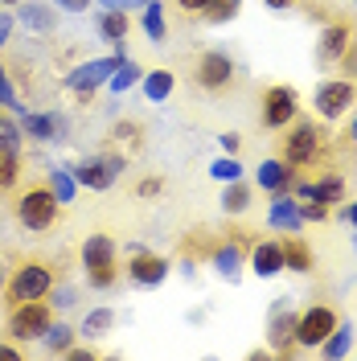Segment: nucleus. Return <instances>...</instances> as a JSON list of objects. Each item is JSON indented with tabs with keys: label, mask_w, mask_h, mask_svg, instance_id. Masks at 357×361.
<instances>
[{
	"label": "nucleus",
	"mask_w": 357,
	"mask_h": 361,
	"mask_svg": "<svg viewBox=\"0 0 357 361\" xmlns=\"http://www.w3.org/2000/svg\"><path fill=\"white\" fill-rule=\"evenodd\" d=\"M284 144H279V160L291 164L300 177H304V169H333V157H337V144L329 140V132L316 123V119H304V115H296L288 128H284Z\"/></svg>",
	"instance_id": "f257e3e1"
},
{
	"label": "nucleus",
	"mask_w": 357,
	"mask_h": 361,
	"mask_svg": "<svg viewBox=\"0 0 357 361\" xmlns=\"http://www.w3.org/2000/svg\"><path fill=\"white\" fill-rule=\"evenodd\" d=\"M13 214H17V226H21V230H29V234H45V230L58 226L62 202L54 197L49 180H33V185H25L21 193H17Z\"/></svg>",
	"instance_id": "f03ea898"
},
{
	"label": "nucleus",
	"mask_w": 357,
	"mask_h": 361,
	"mask_svg": "<svg viewBox=\"0 0 357 361\" xmlns=\"http://www.w3.org/2000/svg\"><path fill=\"white\" fill-rule=\"evenodd\" d=\"M54 288V263L49 259H17V267L8 271V283H4V308H17L25 300H42Z\"/></svg>",
	"instance_id": "7ed1b4c3"
},
{
	"label": "nucleus",
	"mask_w": 357,
	"mask_h": 361,
	"mask_svg": "<svg viewBox=\"0 0 357 361\" xmlns=\"http://www.w3.org/2000/svg\"><path fill=\"white\" fill-rule=\"evenodd\" d=\"M78 259H83V275H87L90 288L107 292V288L119 283V259H115L111 234H90L83 243V250H78Z\"/></svg>",
	"instance_id": "20e7f679"
},
{
	"label": "nucleus",
	"mask_w": 357,
	"mask_h": 361,
	"mask_svg": "<svg viewBox=\"0 0 357 361\" xmlns=\"http://www.w3.org/2000/svg\"><path fill=\"white\" fill-rule=\"evenodd\" d=\"M49 320H54V304H49V295L42 300H25L17 308H8V337L25 345V341H42L45 329H49Z\"/></svg>",
	"instance_id": "39448f33"
},
{
	"label": "nucleus",
	"mask_w": 357,
	"mask_h": 361,
	"mask_svg": "<svg viewBox=\"0 0 357 361\" xmlns=\"http://www.w3.org/2000/svg\"><path fill=\"white\" fill-rule=\"evenodd\" d=\"M250 247H255V230H238V226H230L222 238H214L210 263L218 267V275H226V279H238V271H243Z\"/></svg>",
	"instance_id": "423d86ee"
},
{
	"label": "nucleus",
	"mask_w": 357,
	"mask_h": 361,
	"mask_svg": "<svg viewBox=\"0 0 357 361\" xmlns=\"http://www.w3.org/2000/svg\"><path fill=\"white\" fill-rule=\"evenodd\" d=\"M128 58H123V49H115L111 58H95V62H83L78 70H70L66 74V90H74L83 103H90L95 99V90L107 87V78H111L115 70L123 66Z\"/></svg>",
	"instance_id": "0eeeda50"
},
{
	"label": "nucleus",
	"mask_w": 357,
	"mask_h": 361,
	"mask_svg": "<svg viewBox=\"0 0 357 361\" xmlns=\"http://www.w3.org/2000/svg\"><path fill=\"white\" fill-rule=\"evenodd\" d=\"M234 74H238V66L226 49H205L198 58V66H193V82L210 94H222V90L234 87Z\"/></svg>",
	"instance_id": "6e6552de"
},
{
	"label": "nucleus",
	"mask_w": 357,
	"mask_h": 361,
	"mask_svg": "<svg viewBox=\"0 0 357 361\" xmlns=\"http://www.w3.org/2000/svg\"><path fill=\"white\" fill-rule=\"evenodd\" d=\"M296 115H300V94H296V87H284V82H275V87L263 90L259 123H263L267 132H284V128H288Z\"/></svg>",
	"instance_id": "1a4fd4ad"
},
{
	"label": "nucleus",
	"mask_w": 357,
	"mask_h": 361,
	"mask_svg": "<svg viewBox=\"0 0 357 361\" xmlns=\"http://www.w3.org/2000/svg\"><path fill=\"white\" fill-rule=\"evenodd\" d=\"M357 21L353 17H345V13H337V17H325V25H320V37H316V66H333V62H341V54H345V45H349V37H353Z\"/></svg>",
	"instance_id": "9d476101"
},
{
	"label": "nucleus",
	"mask_w": 357,
	"mask_h": 361,
	"mask_svg": "<svg viewBox=\"0 0 357 361\" xmlns=\"http://www.w3.org/2000/svg\"><path fill=\"white\" fill-rule=\"evenodd\" d=\"M357 103V82L353 78H329V82H320L313 94V107L320 119H341V115H349Z\"/></svg>",
	"instance_id": "9b49d317"
},
{
	"label": "nucleus",
	"mask_w": 357,
	"mask_h": 361,
	"mask_svg": "<svg viewBox=\"0 0 357 361\" xmlns=\"http://www.w3.org/2000/svg\"><path fill=\"white\" fill-rule=\"evenodd\" d=\"M123 164H128V157H119V152H95V157L74 164V180L99 193V189H111L115 180H119Z\"/></svg>",
	"instance_id": "f8f14e48"
},
{
	"label": "nucleus",
	"mask_w": 357,
	"mask_h": 361,
	"mask_svg": "<svg viewBox=\"0 0 357 361\" xmlns=\"http://www.w3.org/2000/svg\"><path fill=\"white\" fill-rule=\"evenodd\" d=\"M296 324H300V312L288 308V295H279V300L271 304V324H267V341H271V353H275V357H291V353L300 349Z\"/></svg>",
	"instance_id": "ddd939ff"
},
{
	"label": "nucleus",
	"mask_w": 357,
	"mask_h": 361,
	"mask_svg": "<svg viewBox=\"0 0 357 361\" xmlns=\"http://www.w3.org/2000/svg\"><path fill=\"white\" fill-rule=\"evenodd\" d=\"M337 320H341V312H337L333 304H313V308H304V312H300V324H296L300 349H320L325 337L337 329Z\"/></svg>",
	"instance_id": "4468645a"
},
{
	"label": "nucleus",
	"mask_w": 357,
	"mask_h": 361,
	"mask_svg": "<svg viewBox=\"0 0 357 361\" xmlns=\"http://www.w3.org/2000/svg\"><path fill=\"white\" fill-rule=\"evenodd\" d=\"M169 259L164 255H152V250L144 247H128V267H123V275L132 279L135 288H157V283H164L169 279Z\"/></svg>",
	"instance_id": "2eb2a0df"
},
{
	"label": "nucleus",
	"mask_w": 357,
	"mask_h": 361,
	"mask_svg": "<svg viewBox=\"0 0 357 361\" xmlns=\"http://www.w3.org/2000/svg\"><path fill=\"white\" fill-rule=\"evenodd\" d=\"M255 180H259V189H263V193L279 197V193H296V180H300V173L275 157V160H263V164H259Z\"/></svg>",
	"instance_id": "dca6fc26"
},
{
	"label": "nucleus",
	"mask_w": 357,
	"mask_h": 361,
	"mask_svg": "<svg viewBox=\"0 0 357 361\" xmlns=\"http://www.w3.org/2000/svg\"><path fill=\"white\" fill-rule=\"evenodd\" d=\"M246 263H250L255 275H263V279L279 275V271H284V247H279V238H255V247H250V255H246Z\"/></svg>",
	"instance_id": "f3484780"
},
{
	"label": "nucleus",
	"mask_w": 357,
	"mask_h": 361,
	"mask_svg": "<svg viewBox=\"0 0 357 361\" xmlns=\"http://www.w3.org/2000/svg\"><path fill=\"white\" fill-rule=\"evenodd\" d=\"M267 226L271 230H300L304 226V214H300V197L296 193H279L271 197V209H267Z\"/></svg>",
	"instance_id": "a211bd4d"
},
{
	"label": "nucleus",
	"mask_w": 357,
	"mask_h": 361,
	"mask_svg": "<svg viewBox=\"0 0 357 361\" xmlns=\"http://www.w3.org/2000/svg\"><path fill=\"white\" fill-rule=\"evenodd\" d=\"M279 247H284V271H296V275H308V271L316 267V255L313 247L300 238V230H291V234H284L279 238Z\"/></svg>",
	"instance_id": "6ab92c4d"
},
{
	"label": "nucleus",
	"mask_w": 357,
	"mask_h": 361,
	"mask_svg": "<svg viewBox=\"0 0 357 361\" xmlns=\"http://www.w3.org/2000/svg\"><path fill=\"white\" fill-rule=\"evenodd\" d=\"M21 132L25 135H33V140H66V119L58 111H49V115H21Z\"/></svg>",
	"instance_id": "aec40b11"
},
{
	"label": "nucleus",
	"mask_w": 357,
	"mask_h": 361,
	"mask_svg": "<svg viewBox=\"0 0 357 361\" xmlns=\"http://www.w3.org/2000/svg\"><path fill=\"white\" fill-rule=\"evenodd\" d=\"M128 33H132V17H128L123 8H107V13H99V37H103V42H111L115 49H123Z\"/></svg>",
	"instance_id": "412c9836"
},
{
	"label": "nucleus",
	"mask_w": 357,
	"mask_h": 361,
	"mask_svg": "<svg viewBox=\"0 0 357 361\" xmlns=\"http://www.w3.org/2000/svg\"><path fill=\"white\" fill-rule=\"evenodd\" d=\"M222 209L230 214V218H238V214H246V209H250V185H246L243 177H238V180H226Z\"/></svg>",
	"instance_id": "4be33fe9"
},
{
	"label": "nucleus",
	"mask_w": 357,
	"mask_h": 361,
	"mask_svg": "<svg viewBox=\"0 0 357 361\" xmlns=\"http://www.w3.org/2000/svg\"><path fill=\"white\" fill-rule=\"evenodd\" d=\"M74 337H78V329H70L66 320H49V329H45L42 345L49 349V353H58V357H66V349L74 345Z\"/></svg>",
	"instance_id": "5701e85b"
},
{
	"label": "nucleus",
	"mask_w": 357,
	"mask_h": 361,
	"mask_svg": "<svg viewBox=\"0 0 357 361\" xmlns=\"http://www.w3.org/2000/svg\"><path fill=\"white\" fill-rule=\"evenodd\" d=\"M349 345H353V329H349L345 320H337V329L325 337L320 353H325V357H345V353H349Z\"/></svg>",
	"instance_id": "b1692460"
},
{
	"label": "nucleus",
	"mask_w": 357,
	"mask_h": 361,
	"mask_svg": "<svg viewBox=\"0 0 357 361\" xmlns=\"http://www.w3.org/2000/svg\"><path fill=\"white\" fill-rule=\"evenodd\" d=\"M177 87V78H173V70H152L148 78H144V94L152 99V103H164L169 94Z\"/></svg>",
	"instance_id": "393cba45"
},
{
	"label": "nucleus",
	"mask_w": 357,
	"mask_h": 361,
	"mask_svg": "<svg viewBox=\"0 0 357 361\" xmlns=\"http://www.w3.org/2000/svg\"><path fill=\"white\" fill-rule=\"evenodd\" d=\"M140 21H144V33H148L152 42H164L169 21H164V4H160V0H148V4H144V17H140Z\"/></svg>",
	"instance_id": "a878e982"
},
{
	"label": "nucleus",
	"mask_w": 357,
	"mask_h": 361,
	"mask_svg": "<svg viewBox=\"0 0 357 361\" xmlns=\"http://www.w3.org/2000/svg\"><path fill=\"white\" fill-rule=\"evenodd\" d=\"M115 324V312L111 308H95V312H87V320H83V329H78V337H87V341H99L107 329Z\"/></svg>",
	"instance_id": "bb28decb"
},
{
	"label": "nucleus",
	"mask_w": 357,
	"mask_h": 361,
	"mask_svg": "<svg viewBox=\"0 0 357 361\" xmlns=\"http://www.w3.org/2000/svg\"><path fill=\"white\" fill-rule=\"evenodd\" d=\"M21 21L29 25V29H42V33H54V8H45V4H25L21 0Z\"/></svg>",
	"instance_id": "cd10ccee"
},
{
	"label": "nucleus",
	"mask_w": 357,
	"mask_h": 361,
	"mask_svg": "<svg viewBox=\"0 0 357 361\" xmlns=\"http://www.w3.org/2000/svg\"><path fill=\"white\" fill-rule=\"evenodd\" d=\"M238 8H243V0H210V4H205V13H201V21L226 25V21H234V17H238Z\"/></svg>",
	"instance_id": "c85d7f7f"
},
{
	"label": "nucleus",
	"mask_w": 357,
	"mask_h": 361,
	"mask_svg": "<svg viewBox=\"0 0 357 361\" xmlns=\"http://www.w3.org/2000/svg\"><path fill=\"white\" fill-rule=\"evenodd\" d=\"M21 180V152H0V193L17 189Z\"/></svg>",
	"instance_id": "c756f323"
},
{
	"label": "nucleus",
	"mask_w": 357,
	"mask_h": 361,
	"mask_svg": "<svg viewBox=\"0 0 357 361\" xmlns=\"http://www.w3.org/2000/svg\"><path fill=\"white\" fill-rule=\"evenodd\" d=\"M135 82H140V66H135V62H123V66L115 70L111 78H107V87H111L115 94H123V90L135 87Z\"/></svg>",
	"instance_id": "7c9ffc66"
},
{
	"label": "nucleus",
	"mask_w": 357,
	"mask_h": 361,
	"mask_svg": "<svg viewBox=\"0 0 357 361\" xmlns=\"http://www.w3.org/2000/svg\"><path fill=\"white\" fill-rule=\"evenodd\" d=\"M49 189H54V197H58L62 205L74 202V177L62 173V169H54V173H49Z\"/></svg>",
	"instance_id": "2f4dec72"
},
{
	"label": "nucleus",
	"mask_w": 357,
	"mask_h": 361,
	"mask_svg": "<svg viewBox=\"0 0 357 361\" xmlns=\"http://www.w3.org/2000/svg\"><path fill=\"white\" fill-rule=\"evenodd\" d=\"M0 152H21V128L0 119Z\"/></svg>",
	"instance_id": "473e14b6"
},
{
	"label": "nucleus",
	"mask_w": 357,
	"mask_h": 361,
	"mask_svg": "<svg viewBox=\"0 0 357 361\" xmlns=\"http://www.w3.org/2000/svg\"><path fill=\"white\" fill-rule=\"evenodd\" d=\"M341 78H353L357 82V29H353V37H349V45H345V54H341Z\"/></svg>",
	"instance_id": "72a5a7b5"
},
{
	"label": "nucleus",
	"mask_w": 357,
	"mask_h": 361,
	"mask_svg": "<svg viewBox=\"0 0 357 361\" xmlns=\"http://www.w3.org/2000/svg\"><path fill=\"white\" fill-rule=\"evenodd\" d=\"M210 173H214L218 180H238V177H243V164H238L234 157H222V160H214V164H210Z\"/></svg>",
	"instance_id": "f704fd0d"
},
{
	"label": "nucleus",
	"mask_w": 357,
	"mask_h": 361,
	"mask_svg": "<svg viewBox=\"0 0 357 361\" xmlns=\"http://www.w3.org/2000/svg\"><path fill=\"white\" fill-rule=\"evenodd\" d=\"M0 107H8V111H21V99H17V90L8 82V70L0 62Z\"/></svg>",
	"instance_id": "c9c22d12"
},
{
	"label": "nucleus",
	"mask_w": 357,
	"mask_h": 361,
	"mask_svg": "<svg viewBox=\"0 0 357 361\" xmlns=\"http://www.w3.org/2000/svg\"><path fill=\"white\" fill-rule=\"evenodd\" d=\"M140 132H144L140 123H132V119H119V123L111 128V140H119V144H140Z\"/></svg>",
	"instance_id": "e433bc0d"
},
{
	"label": "nucleus",
	"mask_w": 357,
	"mask_h": 361,
	"mask_svg": "<svg viewBox=\"0 0 357 361\" xmlns=\"http://www.w3.org/2000/svg\"><path fill=\"white\" fill-rule=\"evenodd\" d=\"M300 214H304V222H329V205L325 202H300Z\"/></svg>",
	"instance_id": "4c0bfd02"
},
{
	"label": "nucleus",
	"mask_w": 357,
	"mask_h": 361,
	"mask_svg": "<svg viewBox=\"0 0 357 361\" xmlns=\"http://www.w3.org/2000/svg\"><path fill=\"white\" fill-rule=\"evenodd\" d=\"M74 300H78V292H74L70 283H66V288H58V283L49 288V304H54V308H70Z\"/></svg>",
	"instance_id": "58836bf2"
},
{
	"label": "nucleus",
	"mask_w": 357,
	"mask_h": 361,
	"mask_svg": "<svg viewBox=\"0 0 357 361\" xmlns=\"http://www.w3.org/2000/svg\"><path fill=\"white\" fill-rule=\"evenodd\" d=\"M135 193H140V197H160V193H164V180L160 177H144L140 185H135Z\"/></svg>",
	"instance_id": "ea45409f"
},
{
	"label": "nucleus",
	"mask_w": 357,
	"mask_h": 361,
	"mask_svg": "<svg viewBox=\"0 0 357 361\" xmlns=\"http://www.w3.org/2000/svg\"><path fill=\"white\" fill-rule=\"evenodd\" d=\"M173 4H177L181 13H185V17H201V13H205V4H210V0H173Z\"/></svg>",
	"instance_id": "a19ab883"
},
{
	"label": "nucleus",
	"mask_w": 357,
	"mask_h": 361,
	"mask_svg": "<svg viewBox=\"0 0 357 361\" xmlns=\"http://www.w3.org/2000/svg\"><path fill=\"white\" fill-rule=\"evenodd\" d=\"M337 148H357V111L349 115V128H345V135H341V144Z\"/></svg>",
	"instance_id": "79ce46f5"
},
{
	"label": "nucleus",
	"mask_w": 357,
	"mask_h": 361,
	"mask_svg": "<svg viewBox=\"0 0 357 361\" xmlns=\"http://www.w3.org/2000/svg\"><path fill=\"white\" fill-rule=\"evenodd\" d=\"M218 140H222L226 157H238V148H243V140H238V132H222V135H218Z\"/></svg>",
	"instance_id": "37998d69"
},
{
	"label": "nucleus",
	"mask_w": 357,
	"mask_h": 361,
	"mask_svg": "<svg viewBox=\"0 0 357 361\" xmlns=\"http://www.w3.org/2000/svg\"><path fill=\"white\" fill-rule=\"evenodd\" d=\"M21 357V345L17 341H0V361H17Z\"/></svg>",
	"instance_id": "c03bdc74"
},
{
	"label": "nucleus",
	"mask_w": 357,
	"mask_h": 361,
	"mask_svg": "<svg viewBox=\"0 0 357 361\" xmlns=\"http://www.w3.org/2000/svg\"><path fill=\"white\" fill-rule=\"evenodd\" d=\"M8 33H13V17L0 13V49H4V42H8Z\"/></svg>",
	"instance_id": "a18cd8bd"
},
{
	"label": "nucleus",
	"mask_w": 357,
	"mask_h": 361,
	"mask_svg": "<svg viewBox=\"0 0 357 361\" xmlns=\"http://www.w3.org/2000/svg\"><path fill=\"white\" fill-rule=\"evenodd\" d=\"M99 4H107V8H123V13H128V8H135V4H148V0H99Z\"/></svg>",
	"instance_id": "49530a36"
},
{
	"label": "nucleus",
	"mask_w": 357,
	"mask_h": 361,
	"mask_svg": "<svg viewBox=\"0 0 357 361\" xmlns=\"http://www.w3.org/2000/svg\"><path fill=\"white\" fill-rule=\"evenodd\" d=\"M66 357H70V361H95V349H74V345H70Z\"/></svg>",
	"instance_id": "de8ad7c7"
},
{
	"label": "nucleus",
	"mask_w": 357,
	"mask_h": 361,
	"mask_svg": "<svg viewBox=\"0 0 357 361\" xmlns=\"http://www.w3.org/2000/svg\"><path fill=\"white\" fill-rule=\"evenodd\" d=\"M58 4H62L66 13H87L90 8V0H58Z\"/></svg>",
	"instance_id": "09e8293b"
},
{
	"label": "nucleus",
	"mask_w": 357,
	"mask_h": 361,
	"mask_svg": "<svg viewBox=\"0 0 357 361\" xmlns=\"http://www.w3.org/2000/svg\"><path fill=\"white\" fill-rule=\"evenodd\" d=\"M8 271H13V263H8V259H0V292H4V283H8Z\"/></svg>",
	"instance_id": "8fccbe9b"
},
{
	"label": "nucleus",
	"mask_w": 357,
	"mask_h": 361,
	"mask_svg": "<svg viewBox=\"0 0 357 361\" xmlns=\"http://www.w3.org/2000/svg\"><path fill=\"white\" fill-rule=\"evenodd\" d=\"M263 4H267V8H275V13H279V8H291V4H300V0H263Z\"/></svg>",
	"instance_id": "3c124183"
},
{
	"label": "nucleus",
	"mask_w": 357,
	"mask_h": 361,
	"mask_svg": "<svg viewBox=\"0 0 357 361\" xmlns=\"http://www.w3.org/2000/svg\"><path fill=\"white\" fill-rule=\"evenodd\" d=\"M341 218H345V222H353V226H357V202L349 205V209H341Z\"/></svg>",
	"instance_id": "603ef678"
},
{
	"label": "nucleus",
	"mask_w": 357,
	"mask_h": 361,
	"mask_svg": "<svg viewBox=\"0 0 357 361\" xmlns=\"http://www.w3.org/2000/svg\"><path fill=\"white\" fill-rule=\"evenodd\" d=\"M0 4H21V0H0Z\"/></svg>",
	"instance_id": "864d4df0"
},
{
	"label": "nucleus",
	"mask_w": 357,
	"mask_h": 361,
	"mask_svg": "<svg viewBox=\"0 0 357 361\" xmlns=\"http://www.w3.org/2000/svg\"><path fill=\"white\" fill-rule=\"evenodd\" d=\"M0 119H4V115H0Z\"/></svg>",
	"instance_id": "5fc2aeb1"
}]
</instances>
